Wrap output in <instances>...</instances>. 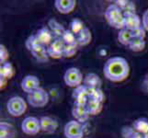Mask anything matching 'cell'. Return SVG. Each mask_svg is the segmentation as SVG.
Segmentation results:
<instances>
[{
	"mask_svg": "<svg viewBox=\"0 0 148 138\" xmlns=\"http://www.w3.org/2000/svg\"><path fill=\"white\" fill-rule=\"evenodd\" d=\"M103 74L111 82H121L130 75V65L123 57L114 56L105 63Z\"/></svg>",
	"mask_w": 148,
	"mask_h": 138,
	"instance_id": "1",
	"label": "cell"
},
{
	"mask_svg": "<svg viewBox=\"0 0 148 138\" xmlns=\"http://www.w3.org/2000/svg\"><path fill=\"white\" fill-rule=\"evenodd\" d=\"M105 19L111 27L117 30L124 29V16L121 9L116 4H111L105 11Z\"/></svg>",
	"mask_w": 148,
	"mask_h": 138,
	"instance_id": "2",
	"label": "cell"
},
{
	"mask_svg": "<svg viewBox=\"0 0 148 138\" xmlns=\"http://www.w3.org/2000/svg\"><path fill=\"white\" fill-rule=\"evenodd\" d=\"M49 94L42 88H39L32 93L28 94V103L34 108H42L49 102Z\"/></svg>",
	"mask_w": 148,
	"mask_h": 138,
	"instance_id": "3",
	"label": "cell"
},
{
	"mask_svg": "<svg viewBox=\"0 0 148 138\" xmlns=\"http://www.w3.org/2000/svg\"><path fill=\"white\" fill-rule=\"evenodd\" d=\"M7 109L9 114L14 117H19L27 111V103L21 97H13L8 101Z\"/></svg>",
	"mask_w": 148,
	"mask_h": 138,
	"instance_id": "4",
	"label": "cell"
},
{
	"mask_svg": "<svg viewBox=\"0 0 148 138\" xmlns=\"http://www.w3.org/2000/svg\"><path fill=\"white\" fill-rule=\"evenodd\" d=\"M64 80L66 86L70 88H77L82 85L83 82V75L81 71L76 67H70L65 71L64 76Z\"/></svg>",
	"mask_w": 148,
	"mask_h": 138,
	"instance_id": "5",
	"label": "cell"
},
{
	"mask_svg": "<svg viewBox=\"0 0 148 138\" xmlns=\"http://www.w3.org/2000/svg\"><path fill=\"white\" fill-rule=\"evenodd\" d=\"M64 135L66 138H83L84 128L82 124L75 120L68 122L64 125Z\"/></svg>",
	"mask_w": 148,
	"mask_h": 138,
	"instance_id": "6",
	"label": "cell"
},
{
	"mask_svg": "<svg viewBox=\"0 0 148 138\" xmlns=\"http://www.w3.org/2000/svg\"><path fill=\"white\" fill-rule=\"evenodd\" d=\"M21 129L24 134H26L28 135H37L40 131H42L40 120L37 119L36 117H32V116L27 117L22 122Z\"/></svg>",
	"mask_w": 148,
	"mask_h": 138,
	"instance_id": "7",
	"label": "cell"
},
{
	"mask_svg": "<svg viewBox=\"0 0 148 138\" xmlns=\"http://www.w3.org/2000/svg\"><path fill=\"white\" fill-rule=\"evenodd\" d=\"M35 35H36L39 44L44 46V47H48L54 41L53 34L47 26H43L40 29H39L37 30V32L35 33Z\"/></svg>",
	"mask_w": 148,
	"mask_h": 138,
	"instance_id": "8",
	"label": "cell"
},
{
	"mask_svg": "<svg viewBox=\"0 0 148 138\" xmlns=\"http://www.w3.org/2000/svg\"><path fill=\"white\" fill-rule=\"evenodd\" d=\"M64 43L62 40L56 39L47 47V52L49 57L53 59H60L64 57Z\"/></svg>",
	"mask_w": 148,
	"mask_h": 138,
	"instance_id": "9",
	"label": "cell"
},
{
	"mask_svg": "<svg viewBox=\"0 0 148 138\" xmlns=\"http://www.w3.org/2000/svg\"><path fill=\"white\" fill-rule=\"evenodd\" d=\"M72 97L75 100V104L86 105L89 100V90L85 85H81L75 88L72 93Z\"/></svg>",
	"mask_w": 148,
	"mask_h": 138,
	"instance_id": "10",
	"label": "cell"
},
{
	"mask_svg": "<svg viewBox=\"0 0 148 138\" xmlns=\"http://www.w3.org/2000/svg\"><path fill=\"white\" fill-rule=\"evenodd\" d=\"M40 79L37 78L36 76L33 75H28L21 80V83H20V86H21V89L27 92L28 94L32 93V92L35 91L36 89H38L40 87Z\"/></svg>",
	"mask_w": 148,
	"mask_h": 138,
	"instance_id": "11",
	"label": "cell"
},
{
	"mask_svg": "<svg viewBox=\"0 0 148 138\" xmlns=\"http://www.w3.org/2000/svg\"><path fill=\"white\" fill-rule=\"evenodd\" d=\"M72 115L75 118V120L79 122L80 124L86 122L90 117V114L86 105H80V104H75V103L72 108Z\"/></svg>",
	"mask_w": 148,
	"mask_h": 138,
	"instance_id": "12",
	"label": "cell"
},
{
	"mask_svg": "<svg viewBox=\"0 0 148 138\" xmlns=\"http://www.w3.org/2000/svg\"><path fill=\"white\" fill-rule=\"evenodd\" d=\"M124 29L132 32L142 26V20L136 13H124Z\"/></svg>",
	"mask_w": 148,
	"mask_h": 138,
	"instance_id": "13",
	"label": "cell"
},
{
	"mask_svg": "<svg viewBox=\"0 0 148 138\" xmlns=\"http://www.w3.org/2000/svg\"><path fill=\"white\" fill-rule=\"evenodd\" d=\"M76 6L75 0H55L54 7L61 14H69L73 11Z\"/></svg>",
	"mask_w": 148,
	"mask_h": 138,
	"instance_id": "14",
	"label": "cell"
},
{
	"mask_svg": "<svg viewBox=\"0 0 148 138\" xmlns=\"http://www.w3.org/2000/svg\"><path fill=\"white\" fill-rule=\"evenodd\" d=\"M40 129L46 134H53L58 128V122L49 116H43L40 119Z\"/></svg>",
	"mask_w": 148,
	"mask_h": 138,
	"instance_id": "15",
	"label": "cell"
},
{
	"mask_svg": "<svg viewBox=\"0 0 148 138\" xmlns=\"http://www.w3.org/2000/svg\"><path fill=\"white\" fill-rule=\"evenodd\" d=\"M83 85H85L88 89H100L102 81L97 74L89 73L84 78Z\"/></svg>",
	"mask_w": 148,
	"mask_h": 138,
	"instance_id": "16",
	"label": "cell"
},
{
	"mask_svg": "<svg viewBox=\"0 0 148 138\" xmlns=\"http://www.w3.org/2000/svg\"><path fill=\"white\" fill-rule=\"evenodd\" d=\"M48 28L51 30V32H53V36H54V40H56V39L62 40L63 35L66 30V29H64V27L63 26V25L60 22H58L55 19H49Z\"/></svg>",
	"mask_w": 148,
	"mask_h": 138,
	"instance_id": "17",
	"label": "cell"
},
{
	"mask_svg": "<svg viewBox=\"0 0 148 138\" xmlns=\"http://www.w3.org/2000/svg\"><path fill=\"white\" fill-rule=\"evenodd\" d=\"M30 54L33 57L40 63H46L49 60V54L47 52V47L42 45H37L30 51Z\"/></svg>",
	"mask_w": 148,
	"mask_h": 138,
	"instance_id": "18",
	"label": "cell"
},
{
	"mask_svg": "<svg viewBox=\"0 0 148 138\" xmlns=\"http://www.w3.org/2000/svg\"><path fill=\"white\" fill-rule=\"evenodd\" d=\"M16 130L12 124L6 122H0V138H16Z\"/></svg>",
	"mask_w": 148,
	"mask_h": 138,
	"instance_id": "19",
	"label": "cell"
},
{
	"mask_svg": "<svg viewBox=\"0 0 148 138\" xmlns=\"http://www.w3.org/2000/svg\"><path fill=\"white\" fill-rule=\"evenodd\" d=\"M86 106L88 108V111L90 115H98L102 111V109H103V102H100L93 99H89Z\"/></svg>",
	"mask_w": 148,
	"mask_h": 138,
	"instance_id": "20",
	"label": "cell"
},
{
	"mask_svg": "<svg viewBox=\"0 0 148 138\" xmlns=\"http://www.w3.org/2000/svg\"><path fill=\"white\" fill-rule=\"evenodd\" d=\"M92 40V34H91L90 30L88 27H85V29L81 32L77 36H76V41H77L78 46H86L90 43Z\"/></svg>",
	"mask_w": 148,
	"mask_h": 138,
	"instance_id": "21",
	"label": "cell"
},
{
	"mask_svg": "<svg viewBox=\"0 0 148 138\" xmlns=\"http://www.w3.org/2000/svg\"><path fill=\"white\" fill-rule=\"evenodd\" d=\"M121 136L122 138H148V133L147 134H140L132 126H124L121 129Z\"/></svg>",
	"mask_w": 148,
	"mask_h": 138,
	"instance_id": "22",
	"label": "cell"
},
{
	"mask_svg": "<svg viewBox=\"0 0 148 138\" xmlns=\"http://www.w3.org/2000/svg\"><path fill=\"white\" fill-rule=\"evenodd\" d=\"M132 127L136 132L140 133V134H147L148 133V119L145 117H141V118L136 119L132 122Z\"/></svg>",
	"mask_w": 148,
	"mask_h": 138,
	"instance_id": "23",
	"label": "cell"
},
{
	"mask_svg": "<svg viewBox=\"0 0 148 138\" xmlns=\"http://www.w3.org/2000/svg\"><path fill=\"white\" fill-rule=\"evenodd\" d=\"M15 75V68L11 63L7 62L1 64L0 67V78H4L8 80L11 79Z\"/></svg>",
	"mask_w": 148,
	"mask_h": 138,
	"instance_id": "24",
	"label": "cell"
},
{
	"mask_svg": "<svg viewBox=\"0 0 148 138\" xmlns=\"http://www.w3.org/2000/svg\"><path fill=\"white\" fill-rule=\"evenodd\" d=\"M132 39H134V37H132V32H130V30H126V29L121 30L118 33V40L122 45L129 46Z\"/></svg>",
	"mask_w": 148,
	"mask_h": 138,
	"instance_id": "25",
	"label": "cell"
},
{
	"mask_svg": "<svg viewBox=\"0 0 148 138\" xmlns=\"http://www.w3.org/2000/svg\"><path fill=\"white\" fill-rule=\"evenodd\" d=\"M146 46V43L144 39H138V38H134L132 40V42L129 44V48L132 52L139 53L144 51Z\"/></svg>",
	"mask_w": 148,
	"mask_h": 138,
	"instance_id": "26",
	"label": "cell"
},
{
	"mask_svg": "<svg viewBox=\"0 0 148 138\" xmlns=\"http://www.w3.org/2000/svg\"><path fill=\"white\" fill-rule=\"evenodd\" d=\"M69 26H70L69 30L75 35V36H77V35L82 32L86 27L84 22L79 19H74L72 21L70 22Z\"/></svg>",
	"mask_w": 148,
	"mask_h": 138,
	"instance_id": "27",
	"label": "cell"
},
{
	"mask_svg": "<svg viewBox=\"0 0 148 138\" xmlns=\"http://www.w3.org/2000/svg\"><path fill=\"white\" fill-rule=\"evenodd\" d=\"M62 41L65 45H78L77 41H76V36L70 30H66L64 32L62 37Z\"/></svg>",
	"mask_w": 148,
	"mask_h": 138,
	"instance_id": "28",
	"label": "cell"
},
{
	"mask_svg": "<svg viewBox=\"0 0 148 138\" xmlns=\"http://www.w3.org/2000/svg\"><path fill=\"white\" fill-rule=\"evenodd\" d=\"M89 90V99H93L96 100H99L100 102H104L105 95L102 89H88Z\"/></svg>",
	"mask_w": 148,
	"mask_h": 138,
	"instance_id": "29",
	"label": "cell"
},
{
	"mask_svg": "<svg viewBox=\"0 0 148 138\" xmlns=\"http://www.w3.org/2000/svg\"><path fill=\"white\" fill-rule=\"evenodd\" d=\"M78 47H79L78 45H65L64 50V57L65 58L73 57L77 53Z\"/></svg>",
	"mask_w": 148,
	"mask_h": 138,
	"instance_id": "30",
	"label": "cell"
},
{
	"mask_svg": "<svg viewBox=\"0 0 148 138\" xmlns=\"http://www.w3.org/2000/svg\"><path fill=\"white\" fill-rule=\"evenodd\" d=\"M37 45H40V44L38 43V40H37L36 35L35 34L30 35V36L26 40V42H25V46H26V48L29 51V52Z\"/></svg>",
	"mask_w": 148,
	"mask_h": 138,
	"instance_id": "31",
	"label": "cell"
},
{
	"mask_svg": "<svg viewBox=\"0 0 148 138\" xmlns=\"http://www.w3.org/2000/svg\"><path fill=\"white\" fill-rule=\"evenodd\" d=\"M9 57V53L7 47L4 44H0V63L4 64L8 62Z\"/></svg>",
	"mask_w": 148,
	"mask_h": 138,
	"instance_id": "32",
	"label": "cell"
},
{
	"mask_svg": "<svg viewBox=\"0 0 148 138\" xmlns=\"http://www.w3.org/2000/svg\"><path fill=\"white\" fill-rule=\"evenodd\" d=\"M132 37H134V38H138V39H144L145 40V36H146V30L142 25L141 27L135 29L134 30H132Z\"/></svg>",
	"mask_w": 148,
	"mask_h": 138,
	"instance_id": "33",
	"label": "cell"
},
{
	"mask_svg": "<svg viewBox=\"0 0 148 138\" xmlns=\"http://www.w3.org/2000/svg\"><path fill=\"white\" fill-rule=\"evenodd\" d=\"M142 24H143V27L145 29L146 32H148V9L144 13V15H143Z\"/></svg>",
	"mask_w": 148,
	"mask_h": 138,
	"instance_id": "34",
	"label": "cell"
},
{
	"mask_svg": "<svg viewBox=\"0 0 148 138\" xmlns=\"http://www.w3.org/2000/svg\"><path fill=\"white\" fill-rule=\"evenodd\" d=\"M7 83H8V79L4 78H0V89L2 90L6 88Z\"/></svg>",
	"mask_w": 148,
	"mask_h": 138,
	"instance_id": "35",
	"label": "cell"
}]
</instances>
